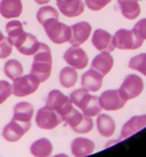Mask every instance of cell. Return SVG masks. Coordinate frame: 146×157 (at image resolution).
I'll use <instances>...</instances> for the list:
<instances>
[{"label":"cell","instance_id":"cell-1","mask_svg":"<svg viewBox=\"0 0 146 157\" xmlns=\"http://www.w3.org/2000/svg\"><path fill=\"white\" fill-rule=\"evenodd\" d=\"M52 67H53L52 51L48 45L40 42L39 49L34 54L31 73L39 78L40 82H45L52 74Z\"/></svg>","mask_w":146,"mask_h":157},{"label":"cell","instance_id":"cell-2","mask_svg":"<svg viewBox=\"0 0 146 157\" xmlns=\"http://www.w3.org/2000/svg\"><path fill=\"white\" fill-rule=\"evenodd\" d=\"M42 26L49 40L56 45L64 44L70 39V34H71L70 26H67L66 24L61 22L56 18L48 19L47 21H45Z\"/></svg>","mask_w":146,"mask_h":157},{"label":"cell","instance_id":"cell-3","mask_svg":"<svg viewBox=\"0 0 146 157\" xmlns=\"http://www.w3.org/2000/svg\"><path fill=\"white\" fill-rule=\"evenodd\" d=\"M40 81L35 75L32 73L28 75H21L18 78L13 80V95L18 96V98H25L31 94H33L38 90L39 86H40Z\"/></svg>","mask_w":146,"mask_h":157},{"label":"cell","instance_id":"cell-4","mask_svg":"<svg viewBox=\"0 0 146 157\" xmlns=\"http://www.w3.org/2000/svg\"><path fill=\"white\" fill-rule=\"evenodd\" d=\"M115 48L118 49H138L143 46L144 41L140 40L132 31L122 28L118 29L112 36Z\"/></svg>","mask_w":146,"mask_h":157},{"label":"cell","instance_id":"cell-5","mask_svg":"<svg viewBox=\"0 0 146 157\" xmlns=\"http://www.w3.org/2000/svg\"><path fill=\"white\" fill-rule=\"evenodd\" d=\"M118 90H119L120 95L125 98L126 101L136 98L144 90V81L138 75L130 74L124 78V81L120 85V88Z\"/></svg>","mask_w":146,"mask_h":157},{"label":"cell","instance_id":"cell-6","mask_svg":"<svg viewBox=\"0 0 146 157\" xmlns=\"http://www.w3.org/2000/svg\"><path fill=\"white\" fill-rule=\"evenodd\" d=\"M35 121H36V125L43 130H52L63 122L60 114L47 105L38 110Z\"/></svg>","mask_w":146,"mask_h":157},{"label":"cell","instance_id":"cell-7","mask_svg":"<svg viewBox=\"0 0 146 157\" xmlns=\"http://www.w3.org/2000/svg\"><path fill=\"white\" fill-rule=\"evenodd\" d=\"M46 105L56 110L61 116L63 117L69 110L74 108V105L70 98L66 96L64 94L57 89H54L48 94V98L46 101Z\"/></svg>","mask_w":146,"mask_h":157},{"label":"cell","instance_id":"cell-8","mask_svg":"<svg viewBox=\"0 0 146 157\" xmlns=\"http://www.w3.org/2000/svg\"><path fill=\"white\" fill-rule=\"evenodd\" d=\"M31 127H32L31 122H20L16 120H12L2 129V137L5 138L7 142H12V143L18 142L26 132L29 131Z\"/></svg>","mask_w":146,"mask_h":157},{"label":"cell","instance_id":"cell-9","mask_svg":"<svg viewBox=\"0 0 146 157\" xmlns=\"http://www.w3.org/2000/svg\"><path fill=\"white\" fill-rule=\"evenodd\" d=\"M98 100H100L102 109L108 111L119 110L126 103V100L120 95L118 89H112V90L110 89V90L103 92Z\"/></svg>","mask_w":146,"mask_h":157},{"label":"cell","instance_id":"cell-10","mask_svg":"<svg viewBox=\"0 0 146 157\" xmlns=\"http://www.w3.org/2000/svg\"><path fill=\"white\" fill-rule=\"evenodd\" d=\"M63 59L66 61V63L77 69H84L88 62H89V58L86 55V53L81 48V47H75L71 46L68 48L66 53L63 54Z\"/></svg>","mask_w":146,"mask_h":157},{"label":"cell","instance_id":"cell-11","mask_svg":"<svg viewBox=\"0 0 146 157\" xmlns=\"http://www.w3.org/2000/svg\"><path fill=\"white\" fill-rule=\"evenodd\" d=\"M70 39H69V44L71 46L80 47L83 45L86 40L89 39L90 34H91V25L86 21H80L77 24H74L70 26Z\"/></svg>","mask_w":146,"mask_h":157},{"label":"cell","instance_id":"cell-12","mask_svg":"<svg viewBox=\"0 0 146 157\" xmlns=\"http://www.w3.org/2000/svg\"><path fill=\"white\" fill-rule=\"evenodd\" d=\"M39 46L40 42L38 38L28 32L24 33L14 44V47L24 55H34L35 52L39 49Z\"/></svg>","mask_w":146,"mask_h":157},{"label":"cell","instance_id":"cell-13","mask_svg":"<svg viewBox=\"0 0 146 157\" xmlns=\"http://www.w3.org/2000/svg\"><path fill=\"white\" fill-rule=\"evenodd\" d=\"M91 42H93V47L96 49H98L100 52L111 53L113 49H116L112 42V35L108 31L102 29V28H97L93 32V38H91Z\"/></svg>","mask_w":146,"mask_h":157},{"label":"cell","instance_id":"cell-14","mask_svg":"<svg viewBox=\"0 0 146 157\" xmlns=\"http://www.w3.org/2000/svg\"><path fill=\"white\" fill-rule=\"evenodd\" d=\"M146 127V115H139L131 117L120 130V140H126L127 137L137 134L138 131L143 130Z\"/></svg>","mask_w":146,"mask_h":157},{"label":"cell","instance_id":"cell-15","mask_svg":"<svg viewBox=\"0 0 146 157\" xmlns=\"http://www.w3.org/2000/svg\"><path fill=\"white\" fill-rule=\"evenodd\" d=\"M103 78L104 76L100 73L91 68L83 74L81 83H82V87L86 88L89 92H98L102 87V83H103Z\"/></svg>","mask_w":146,"mask_h":157},{"label":"cell","instance_id":"cell-16","mask_svg":"<svg viewBox=\"0 0 146 157\" xmlns=\"http://www.w3.org/2000/svg\"><path fill=\"white\" fill-rule=\"evenodd\" d=\"M113 58L110 52H100L93 58L91 62V68L100 73L103 76H105L112 69Z\"/></svg>","mask_w":146,"mask_h":157},{"label":"cell","instance_id":"cell-17","mask_svg":"<svg viewBox=\"0 0 146 157\" xmlns=\"http://www.w3.org/2000/svg\"><path fill=\"white\" fill-rule=\"evenodd\" d=\"M22 13L21 0H1L0 1V14L5 19H14Z\"/></svg>","mask_w":146,"mask_h":157},{"label":"cell","instance_id":"cell-18","mask_svg":"<svg viewBox=\"0 0 146 157\" xmlns=\"http://www.w3.org/2000/svg\"><path fill=\"white\" fill-rule=\"evenodd\" d=\"M71 154L76 157L88 156L95 151V143L89 138L77 137L71 142Z\"/></svg>","mask_w":146,"mask_h":157},{"label":"cell","instance_id":"cell-19","mask_svg":"<svg viewBox=\"0 0 146 157\" xmlns=\"http://www.w3.org/2000/svg\"><path fill=\"white\" fill-rule=\"evenodd\" d=\"M117 2L123 17H125L126 19L133 20L140 15L141 10L139 6V0H117Z\"/></svg>","mask_w":146,"mask_h":157},{"label":"cell","instance_id":"cell-20","mask_svg":"<svg viewBox=\"0 0 146 157\" xmlns=\"http://www.w3.org/2000/svg\"><path fill=\"white\" fill-rule=\"evenodd\" d=\"M34 115V107L29 102H19L14 105L13 120L20 122H31Z\"/></svg>","mask_w":146,"mask_h":157},{"label":"cell","instance_id":"cell-21","mask_svg":"<svg viewBox=\"0 0 146 157\" xmlns=\"http://www.w3.org/2000/svg\"><path fill=\"white\" fill-rule=\"evenodd\" d=\"M53 152V144L46 137L36 140L31 145V154L36 157H47L50 156Z\"/></svg>","mask_w":146,"mask_h":157},{"label":"cell","instance_id":"cell-22","mask_svg":"<svg viewBox=\"0 0 146 157\" xmlns=\"http://www.w3.org/2000/svg\"><path fill=\"white\" fill-rule=\"evenodd\" d=\"M97 129L103 137H111L116 130V123L109 115H98L97 117Z\"/></svg>","mask_w":146,"mask_h":157},{"label":"cell","instance_id":"cell-23","mask_svg":"<svg viewBox=\"0 0 146 157\" xmlns=\"http://www.w3.org/2000/svg\"><path fill=\"white\" fill-rule=\"evenodd\" d=\"M84 1L82 0H71L70 2L57 6L60 12L63 15H66L68 18H74V17H78L84 12Z\"/></svg>","mask_w":146,"mask_h":157},{"label":"cell","instance_id":"cell-24","mask_svg":"<svg viewBox=\"0 0 146 157\" xmlns=\"http://www.w3.org/2000/svg\"><path fill=\"white\" fill-rule=\"evenodd\" d=\"M77 82V72L73 67H64L60 72V83L64 88H71Z\"/></svg>","mask_w":146,"mask_h":157},{"label":"cell","instance_id":"cell-25","mask_svg":"<svg viewBox=\"0 0 146 157\" xmlns=\"http://www.w3.org/2000/svg\"><path fill=\"white\" fill-rule=\"evenodd\" d=\"M6 32H7V38L11 41V44L14 46V44L16 42V40L20 38L21 35L25 33L24 31V26L20 21L18 20H11L9 22H7L6 25Z\"/></svg>","mask_w":146,"mask_h":157},{"label":"cell","instance_id":"cell-26","mask_svg":"<svg viewBox=\"0 0 146 157\" xmlns=\"http://www.w3.org/2000/svg\"><path fill=\"white\" fill-rule=\"evenodd\" d=\"M4 72L7 78H9L11 80H15L24 74V67L18 60L12 59L6 61V63L4 66Z\"/></svg>","mask_w":146,"mask_h":157},{"label":"cell","instance_id":"cell-27","mask_svg":"<svg viewBox=\"0 0 146 157\" xmlns=\"http://www.w3.org/2000/svg\"><path fill=\"white\" fill-rule=\"evenodd\" d=\"M91 98V94L89 90H86V88H80V89H76L75 92L71 93V95H70V100H71V102H73L74 105H76L80 110H82L83 108H84V105L86 103L90 100Z\"/></svg>","mask_w":146,"mask_h":157},{"label":"cell","instance_id":"cell-28","mask_svg":"<svg viewBox=\"0 0 146 157\" xmlns=\"http://www.w3.org/2000/svg\"><path fill=\"white\" fill-rule=\"evenodd\" d=\"M100 110H102V107L100 105V100L97 96L95 95H91L90 100L88 101L84 105V108L82 109V113L86 115V116H89V117H93V116H98L100 114Z\"/></svg>","mask_w":146,"mask_h":157},{"label":"cell","instance_id":"cell-29","mask_svg":"<svg viewBox=\"0 0 146 157\" xmlns=\"http://www.w3.org/2000/svg\"><path fill=\"white\" fill-rule=\"evenodd\" d=\"M84 116H86V115H84L83 113H81L80 110L73 108L71 110H69L66 115L62 117V120H63V122H66L67 124H69L74 129V128H76V127L83 121Z\"/></svg>","mask_w":146,"mask_h":157},{"label":"cell","instance_id":"cell-30","mask_svg":"<svg viewBox=\"0 0 146 157\" xmlns=\"http://www.w3.org/2000/svg\"><path fill=\"white\" fill-rule=\"evenodd\" d=\"M52 18L59 19V12L53 6H47L46 5L43 7H40V10L36 13V19H38V21L40 22L41 25H43L45 21H47L48 19H52Z\"/></svg>","mask_w":146,"mask_h":157},{"label":"cell","instance_id":"cell-31","mask_svg":"<svg viewBox=\"0 0 146 157\" xmlns=\"http://www.w3.org/2000/svg\"><path fill=\"white\" fill-rule=\"evenodd\" d=\"M129 67L146 76V53H141L131 58L129 62Z\"/></svg>","mask_w":146,"mask_h":157},{"label":"cell","instance_id":"cell-32","mask_svg":"<svg viewBox=\"0 0 146 157\" xmlns=\"http://www.w3.org/2000/svg\"><path fill=\"white\" fill-rule=\"evenodd\" d=\"M13 94V87L5 80L0 81V105H2L7 98Z\"/></svg>","mask_w":146,"mask_h":157},{"label":"cell","instance_id":"cell-33","mask_svg":"<svg viewBox=\"0 0 146 157\" xmlns=\"http://www.w3.org/2000/svg\"><path fill=\"white\" fill-rule=\"evenodd\" d=\"M93 127V120H91V117L84 116L83 121L76 128H74L73 130L75 132H77V134H86V132H90L91 131Z\"/></svg>","mask_w":146,"mask_h":157},{"label":"cell","instance_id":"cell-34","mask_svg":"<svg viewBox=\"0 0 146 157\" xmlns=\"http://www.w3.org/2000/svg\"><path fill=\"white\" fill-rule=\"evenodd\" d=\"M13 45L11 44V41L8 38H4L0 41V59H6L12 54Z\"/></svg>","mask_w":146,"mask_h":157},{"label":"cell","instance_id":"cell-35","mask_svg":"<svg viewBox=\"0 0 146 157\" xmlns=\"http://www.w3.org/2000/svg\"><path fill=\"white\" fill-rule=\"evenodd\" d=\"M132 32L139 38L140 40L145 41L146 40V18L139 20L132 28Z\"/></svg>","mask_w":146,"mask_h":157},{"label":"cell","instance_id":"cell-36","mask_svg":"<svg viewBox=\"0 0 146 157\" xmlns=\"http://www.w3.org/2000/svg\"><path fill=\"white\" fill-rule=\"evenodd\" d=\"M111 2V0H86V6L93 12L100 11L103 7L109 5Z\"/></svg>","mask_w":146,"mask_h":157},{"label":"cell","instance_id":"cell-37","mask_svg":"<svg viewBox=\"0 0 146 157\" xmlns=\"http://www.w3.org/2000/svg\"><path fill=\"white\" fill-rule=\"evenodd\" d=\"M71 0H56V5L57 6H61V5H64V4H68L70 2Z\"/></svg>","mask_w":146,"mask_h":157},{"label":"cell","instance_id":"cell-38","mask_svg":"<svg viewBox=\"0 0 146 157\" xmlns=\"http://www.w3.org/2000/svg\"><path fill=\"white\" fill-rule=\"evenodd\" d=\"M34 1H35L38 5H47L50 0H34Z\"/></svg>","mask_w":146,"mask_h":157},{"label":"cell","instance_id":"cell-39","mask_svg":"<svg viewBox=\"0 0 146 157\" xmlns=\"http://www.w3.org/2000/svg\"><path fill=\"white\" fill-rule=\"evenodd\" d=\"M4 38H5V36L2 35V33H1V31H0V41H1V40L4 39Z\"/></svg>","mask_w":146,"mask_h":157},{"label":"cell","instance_id":"cell-40","mask_svg":"<svg viewBox=\"0 0 146 157\" xmlns=\"http://www.w3.org/2000/svg\"><path fill=\"white\" fill-rule=\"evenodd\" d=\"M139 1H141V0H139Z\"/></svg>","mask_w":146,"mask_h":157}]
</instances>
